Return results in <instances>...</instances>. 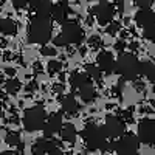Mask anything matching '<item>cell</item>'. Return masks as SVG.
<instances>
[{
	"label": "cell",
	"instance_id": "6da1fadb",
	"mask_svg": "<svg viewBox=\"0 0 155 155\" xmlns=\"http://www.w3.org/2000/svg\"><path fill=\"white\" fill-rule=\"evenodd\" d=\"M82 141L85 147L90 152H96V150H113L115 143H109V140L102 134V129L96 126L95 123H87L81 132Z\"/></svg>",
	"mask_w": 155,
	"mask_h": 155
},
{
	"label": "cell",
	"instance_id": "7a4b0ae2",
	"mask_svg": "<svg viewBox=\"0 0 155 155\" xmlns=\"http://www.w3.org/2000/svg\"><path fill=\"white\" fill-rule=\"evenodd\" d=\"M53 33V20L50 16L34 14L28 27V41L31 44L45 45Z\"/></svg>",
	"mask_w": 155,
	"mask_h": 155
},
{
	"label": "cell",
	"instance_id": "3957f363",
	"mask_svg": "<svg viewBox=\"0 0 155 155\" xmlns=\"http://www.w3.org/2000/svg\"><path fill=\"white\" fill-rule=\"evenodd\" d=\"M84 41V31L81 25L76 20H65L62 23L61 33L53 39L56 47H67V45H78Z\"/></svg>",
	"mask_w": 155,
	"mask_h": 155
},
{
	"label": "cell",
	"instance_id": "277c9868",
	"mask_svg": "<svg viewBox=\"0 0 155 155\" xmlns=\"http://www.w3.org/2000/svg\"><path fill=\"white\" fill-rule=\"evenodd\" d=\"M115 73L124 81H135L140 76V61L132 53H121L115 59Z\"/></svg>",
	"mask_w": 155,
	"mask_h": 155
},
{
	"label": "cell",
	"instance_id": "5b68a950",
	"mask_svg": "<svg viewBox=\"0 0 155 155\" xmlns=\"http://www.w3.org/2000/svg\"><path fill=\"white\" fill-rule=\"evenodd\" d=\"M45 120H47V110L44 109V106L37 104L25 110L22 123L27 132H37V130H42Z\"/></svg>",
	"mask_w": 155,
	"mask_h": 155
},
{
	"label": "cell",
	"instance_id": "8992f818",
	"mask_svg": "<svg viewBox=\"0 0 155 155\" xmlns=\"http://www.w3.org/2000/svg\"><path fill=\"white\" fill-rule=\"evenodd\" d=\"M138 149H140L138 137L132 132H129L118 138L113 150L116 152V155H138Z\"/></svg>",
	"mask_w": 155,
	"mask_h": 155
},
{
	"label": "cell",
	"instance_id": "52a82bcc",
	"mask_svg": "<svg viewBox=\"0 0 155 155\" xmlns=\"http://www.w3.org/2000/svg\"><path fill=\"white\" fill-rule=\"evenodd\" d=\"M102 129V134L107 140H118L121 135L126 134V123L116 115H107L106 116V121L104 126L101 127Z\"/></svg>",
	"mask_w": 155,
	"mask_h": 155
},
{
	"label": "cell",
	"instance_id": "ba28073f",
	"mask_svg": "<svg viewBox=\"0 0 155 155\" xmlns=\"http://www.w3.org/2000/svg\"><path fill=\"white\" fill-rule=\"evenodd\" d=\"M138 140L140 143L153 146L155 144V120L144 118L138 124Z\"/></svg>",
	"mask_w": 155,
	"mask_h": 155
},
{
	"label": "cell",
	"instance_id": "9c48e42d",
	"mask_svg": "<svg viewBox=\"0 0 155 155\" xmlns=\"http://www.w3.org/2000/svg\"><path fill=\"white\" fill-rule=\"evenodd\" d=\"M92 14L93 17L98 20L99 25H107L109 22L113 20L115 17V6L106 0H102V2L96 3L93 8H92Z\"/></svg>",
	"mask_w": 155,
	"mask_h": 155
},
{
	"label": "cell",
	"instance_id": "30bf717a",
	"mask_svg": "<svg viewBox=\"0 0 155 155\" xmlns=\"http://www.w3.org/2000/svg\"><path fill=\"white\" fill-rule=\"evenodd\" d=\"M64 126V118H62V113H51L50 116H47L45 124L42 127L44 130V137L51 138L53 135L59 134L61 127Z\"/></svg>",
	"mask_w": 155,
	"mask_h": 155
},
{
	"label": "cell",
	"instance_id": "8fae6325",
	"mask_svg": "<svg viewBox=\"0 0 155 155\" xmlns=\"http://www.w3.org/2000/svg\"><path fill=\"white\" fill-rule=\"evenodd\" d=\"M68 14H70V6L67 0H59L58 3L51 5V11H50L51 20H54L58 23H64L67 20Z\"/></svg>",
	"mask_w": 155,
	"mask_h": 155
},
{
	"label": "cell",
	"instance_id": "7c38bea8",
	"mask_svg": "<svg viewBox=\"0 0 155 155\" xmlns=\"http://www.w3.org/2000/svg\"><path fill=\"white\" fill-rule=\"evenodd\" d=\"M96 65L98 68L106 73V74H110L115 71V58L110 51H101V53L96 56Z\"/></svg>",
	"mask_w": 155,
	"mask_h": 155
},
{
	"label": "cell",
	"instance_id": "4fadbf2b",
	"mask_svg": "<svg viewBox=\"0 0 155 155\" xmlns=\"http://www.w3.org/2000/svg\"><path fill=\"white\" fill-rule=\"evenodd\" d=\"M76 90H78L79 98L82 99V102H85V104H92L96 98V88H95L92 79H87L85 82H82Z\"/></svg>",
	"mask_w": 155,
	"mask_h": 155
},
{
	"label": "cell",
	"instance_id": "5bb4252c",
	"mask_svg": "<svg viewBox=\"0 0 155 155\" xmlns=\"http://www.w3.org/2000/svg\"><path fill=\"white\" fill-rule=\"evenodd\" d=\"M54 149H58V143L54 140L45 137L42 140H37L36 143L33 144L31 152H33V155H47V153H50L51 150H54Z\"/></svg>",
	"mask_w": 155,
	"mask_h": 155
},
{
	"label": "cell",
	"instance_id": "9a60e30c",
	"mask_svg": "<svg viewBox=\"0 0 155 155\" xmlns=\"http://www.w3.org/2000/svg\"><path fill=\"white\" fill-rule=\"evenodd\" d=\"M61 109L65 115L73 116V115H76L78 112H79V102H78V99L74 98V95H65L61 99Z\"/></svg>",
	"mask_w": 155,
	"mask_h": 155
},
{
	"label": "cell",
	"instance_id": "2e32d148",
	"mask_svg": "<svg viewBox=\"0 0 155 155\" xmlns=\"http://www.w3.org/2000/svg\"><path fill=\"white\" fill-rule=\"evenodd\" d=\"M153 22H155V11H152L150 8H140V11L135 14V23L141 28L147 27Z\"/></svg>",
	"mask_w": 155,
	"mask_h": 155
},
{
	"label": "cell",
	"instance_id": "e0dca14e",
	"mask_svg": "<svg viewBox=\"0 0 155 155\" xmlns=\"http://www.w3.org/2000/svg\"><path fill=\"white\" fill-rule=\"evenodd\" d=\"M30 9L34 14H39V16H50V11H51V0H31L30 3Z\"/></svg>",
	"mask_w": 155,
	"mask_h": 155
},
{
	"label": "cell",
	"instance_id": "ac0fdd59",
	"mask_svg": "<svg viewBox=\"0 0 155 155\" xmlns=\"http://www.w3.org/2000/svg\"><path fill=\"white\" fill-rule=\"evenodd\" d=\"M140 76H144L149 82H155V64L149 59L140 62Z\"/></svg>",
	"mask_w": 155,
	"mask_h": 155
},
{
	"label": "cell",
	"instance_id": "d6986e66",
	"mask_svg": "<svg viewBox=\"0 0 155 155\" xmlns=\"http://www.w3.org/2000/svg\"><path fill=\"white\" fill-rule=\"evenodd\" d=\"M59 135H61V140H62V141H67V143H73V141L76 140V135H78L74 124H71V123L64 124V126L61 127V130H59Z\"/></svg>",
	"mask_w": 155,
	"mask_h": 155
},
{
	"label": "cell",
	"instance_id": "ffe728a7",
	"mask_svg": "<svg viewBox=\"0 0 155 155\" xmlns=\"http://www.w3.org/2000/svg\"><path fill=\"white\" fill-rule=\"evenodd\" d=\"M0 34L16 36L17 34V23L11 19H0Z\"/></svg>",
	"mask_w": 155,
	"mask_h": 155
},
{
	"label": "cell",
	"instance_id": "44dd1931",
	"mask_svg": "<svg viewBox=\"0 0 155 155\" xmlns=\"http://www.w3.org/2000/svg\"><path fill=\"white\" fill-rule=\"evenodd\" d=\"M87 79H90V78L87 76V73H82V71H74V73H71V74H70L68 82H70V85H71L73 88H78L82 82H85Z\"/></svg>",
	"mask_w": 155,
	"mask_h": 155
},
{
	"label": "cell",
	"instance_id": "7402d4cb",
	"mask_svg": "<svg viewBox=\"0 0 155 155\" xmlns=\"http://www.w3.org/2000/svg\"><path fill=\"white\" fill-rule=\"evenodd\" d=\"M20 88H22V82L17 79V78H11V79H8V81L5 82V90H6L8 95H16V93H19Z\"/></svg>",
	"mask_w": 155,
	"mask_h": 155
},
{
	"label": "cell",
	"instance_id": "603a6c76",
	"mask_svg": "<svg viewBox=\"0 0 155 155\" xmlns=\"http://www.w3.org/2000/svg\"><path fill=\"white\" fill-rule=\"evenodd\" d=\"M85 73L90 79H93L96 82H101V79H102V71L98 68V65H93V64L85 65Z\"/></svg>",
	"mask_w": 155,
	"mask_h": 155
},
{
	"label": "cell",
	"instance_id": "cb8c5ba5",
	"mask_svg": "<svg viewBox=\"0 0 155 155\" xmlns=\"http://www.w3.org/2000/svg\"><path fill=\"white\" fill-rule=\"evenodd\" d=\"M5 141H6V144L11 146V147H22V138H20L19 132H8Z\"/></svg>",
	"mask_w": 155,
	"mask_h": 155
},
{
	"label": "cell",
	"instance_id": "d4e9b609",
	"mask_svg": "<svg viewBox=\"0 0 155 155\" xmlns=\"http://www.w3.org/2000/svg\"><path fill=\"white\" fill-rule=\"evenodd\" d=\"M143 37L146 39V41L155 44V22L143 28Z\"/></svg>",
	"mask_w": 155,
	"mask_h": 155
},
{
	"label": "cell",
	"instance_id": "484cf974",
	"mask_svg": "<svg viewBox=\"0 0 155 155\" xmlns=\"http://www.w3.org/2000/svg\"><path fill=\"white\" fill-rule=\"evenodd\" d=\"M61 70H62V62H59V61H50L48 62V71H50V74L59 73Z\"/></svg>",
	"mask_w": 155,
	"mask_h": 155
},
{
	"label": "cell",
	"instance_id": "4316f807",
	"mask_svg": "<svg viewBox=\"0 0 155 155\" xmlns=\"http://www.w3.org/2000/svg\"><path fill=\"white\" fill-rule=\"evenodd\" d=\"M120 28H121V25L118 23V22H109L107 23V28H106V33L107 34H112V36H115L116 33H118L120 31Z\"/></svg>",
	"mask_w": 155,
	"mask_h": 155
},
{
	"label": "cell",
	"instance_id": "83f0119b",
	"mask_svg": "<svg viewBox=\"0 0 155 155\" xmlns=\"http://www.w3.org/2000/svg\"><path fill=\"white\" fill-rule=\"evenodd\" d=\"M11 2H12V5H14V8L22 9V8H25V6H28V5L31 3V0H11Z\"/></svg>",
	"mask_w": 155,
	"mask_h": 155
},
{
	"label": "cell",
	"instance_id": "f1b7e54d",
	"mask_svg": "<svg viewBox=\"0 0 155 155\" xmlns=\"http://www.w3.org/2000/svg\"><path fill=\"white\" fill-rule=\"evenodd\" d=\"M134 3H135L138 8H150L152 0H134Z\"/></svg>",
	"mask_w": 155,
	"mask_h": 155
},
{
	"label": "cell",
	"instance_id": "f546056e",
	"mask_svg": "<svg viewBox=\"0 0 155 155\" xmlns=\"http://www.w3.org/2000/svg\"><path fill=\"white\" fill-rule=\"evenodd\" d=\"M41 53L44 54V56H54L56 53H58V51L54 50V48H51V47H42V50H41Z\"/></svg>",
	"mask_w": 155,
	"mask_h": 155
},
{
	"label": "cell",
	"instance_id": "4dcf8cb0",
	"mask_svg": "<svg viewBox=\"0 0 155 155\" xmlns=\"http://www.w3.org/2000/svg\"><path fill=\"white\" fill-rule=\"evenodd\" d=\"M0 155H20L16 150H5V152H0Z\"/></svg>",
	"mask_w": 155,
	"mask_h": 155
},
{
	"label": "cell",
	"instance_id": "1f68e13d",
	"mask_svg": "<svg viewBox=\"0 0 155 155\" xmlns=\"http://www.w3.org/2000/svg\"><path fill=\"white\" fill-rule=\"evenodd\" d=\"M115 48L118 50V51H123V50L126 48V44H124V42H118V44L115 45Z\"/></svg>",
	"mask_w": 155,
	"mask_h": 155
},
{
	"label": "cell",
	"instance_id": "d6a6232c",
	"mask_svg": "<svg viewBox=\"0 0 155 155\" xmlns=\"http://www.w3.org/2000/svg\"><path fill=\"white\" fill-rule=\"evenodd\" d=\"M47 155H65L62 150H59V149H54V150H51L50 153H47Z\"/></svg>",
	"mask_w": 155,
	"mask_h": 155
},
{
	"label": "cell",
	"instance_id": "836d02e7",
	"mask_svg": "<svg viewBox=\"0 0 155 155\" xmlns=\"http://www.w3.org/2000/svg\"><path fill=\"white\" fill-rule=\"evenodd\" d=\"M2 110H3V102H2V96H0V113H2Z\"/></svg>",
	"mask_w": 155,
	"mask_h": 155
},
{
	"label": "cell",
	"instance_id": "e575fe53",
	"mask_svg": "<svg viewBox=\"0 0 155 155\" xmlns=\"http://www.w3.org/2000/svg\"><path fill=\"white\" fill-rule=\"evenodd\" d=\"M3 3H5V0H0V6H2Z\"/></svg>",
	"mask_w": 155,
	"mask_h": 155
},
{
	"label": "cell",
	"instance_id": "d590c367",
	"mask_svg": "<svg viewBox=\"0 0 155 155\" xmlns=\"http://www.w3.org/2000/svg\"><path fill=\"white\" fill-rule=\"evenodd\" d=\"M2 82H3V78H2V76H0V84H2Z\"/></svg>",
	"mask_w": 155,
	"mask_h": 155
},
{
	"label": "cell",
	"instance_id": "8d00e7d4",
	"mask_svg": "<svg viewBox=\"0 0 155 155\" xmlns=\"http://www.w3.org/2000/svg\"><path fill=\"white\" fill-rule=\"evenodd\" d=\"M152 2H155V0H152Z\"/></svg>",
	"mask_w": 155,
	"mask_h": 155
},
{
	"label": "cell",
	"instance_id": "74e56055",
	"mask_svg": "<svg viewBox=\"0 0 155 155\" xmlns=\"http://www.w3.org/2000/svg\"><path fill=\"white\" fill-rule=\"evenodd\" d=\"M81 155H84V153H81Z\"/></svg>",
	"mask_w": 155,
	"mask_h": 155
}]
</instances>
